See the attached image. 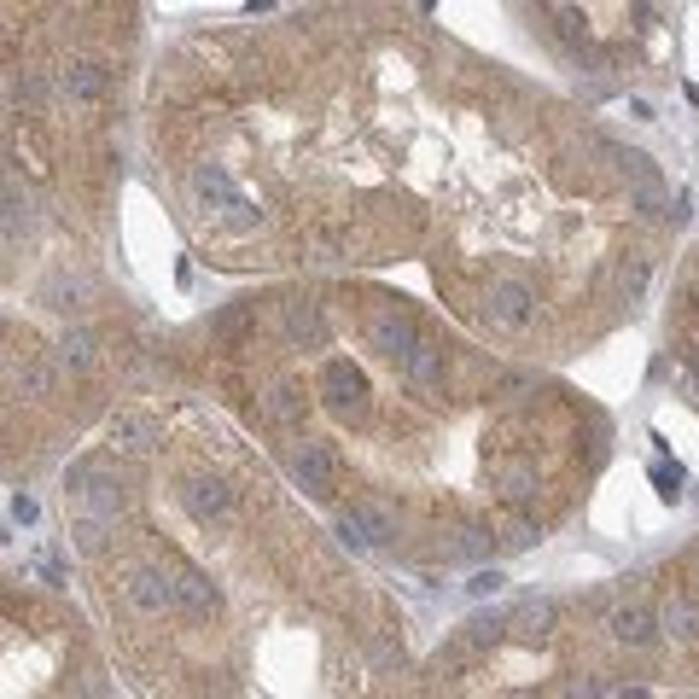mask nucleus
<instances>
[{
  "instance_id": "1",
  "label": "nucleus",
  "mask_w": 699,
  "mask_h": 699,
  "mask_svg": "<svg viewBox=\"0 0 699 699\" xmlns=\"http://www.w3.org/2000/svg\"><path fill=\"white\" fill-rule=\"evenodd\" d=\"M187 187H193V199H199L204 216H216L228 233H251L257 222H263V210L233 187V175L222 164H199L193 175H187Z\"/></svg>"
},
{
  "instance_id": "2",
  "label": "nucleus",
  "mask_w": 699,
  "mask_h": 699,
  "mask_svg": "<svg viewBox=\"0 0 699 699\" xmlns=\"http://www.w3.org/2000/svg\"><path fill=\"white\" fill-rule=\"evenodd\" d=\"M65 496H70V513H76V519L111 525L117 507H123V484H117V472L105 461H76L65 472Z\"/></svg>"
},
{
  "instance_id": "3",
  "label": "nucleus",
  "mask_w": 699,
  "mask_h": 699,
  "mask_svg": "<svg viewBox=\"0 0 699 699\" xmlns=\"http://www.w3.org/2000/svg\"><path fill=\"white\" fill-rule=\"evenodd\" d=\"M367 344H373L385 362H397L402 373H408L414 350H420V327H414V315H408V309L379 303V309H367Z\"/></svg>"
},
{
  "instance_id": "4",
  "label": "nucleus",
  "mask_w": 699,
  "mask_h": 699,
  "mask_svg": "<svg viewBox=\"0 0 699 699\" xmlns=\"http://www.w3.org/2000/svg\"><path fill=\"white\" fill-rule=\"evenodd\" d=\"M484 315H490V327H501V333H525L531 315H536V286L519 280V274H496L484 286Z\"/></svg>"
},
{
  "instance_id": "5",
  "label": "nucleus",
  "mask_w": 699,
  "mask_h": 699,
  "mask_svg": "<svg viewBox=\"0 0 699 699\" xmlns=\"http://www.w3.org/2000/svg\"><path fill=\"white\" fill-rule=\"evenodd\" d=\"M321 402L333 408L338 420L362 426V420H367V379H362V367L344 362V356H333V362L321 367Z\"/></svg>"
},
{
  "instance_id": "6",
  "label": "nucleus",
  "mask_w": 699,
  "mask_h": 699,
  "mask_svg": "<svg viewBox=\"0 0 699 699\" xmlns=\"http://www.w3.org/2000/svg\"><path fill=\"white\" fill-rule=\"evenodd\" d=\"M105 88H111V65L94 59V53H76V59L59 65V100L70 111H94L105 100Z\"/></svg>"
},
{
  "instance_id": "7",
  "label": "nucleus",
  "mask_w": 699,
  "mask_h": 699,
  "mask_svg": "<svg viewBox=\"0 0 699 699\" xmlns=\"http://www.w3.org/2000/svg\"><path fill=\"white\" fill-rule=\"evenodd\" d=\"M181 507L199 519L204 531H228V525H233V490L216 478V472H193V478H181Z\"/></svg>"
},
{
  "instance_id": "8",
  "label": "nucleus",
  "mask_w": 699,
  "mask_h": 699,
  "mask_svg": "<svg viewBox=\"0 0 699 699\" xmlns=\"http://www.w3.org/2000/svg\"><path fill=\"white\" fill-rule=\"evenodd\" d=\"M286 472L298 478V490H309V496H321V501L338 490V455L327 443H315V437H303V443L286 449Z\"/></svg>"
},
{
  "instance_id": "9",
  "label": "nucleus",
  "mask_w": 699,
  "mask_h": 699,
  "mask_svg": "<svg viewBox=\"0 0 699 699\" xmlns=\"http://www.w3.org/2000/svg\"><path fill=\"white\" fill-rule=\"evenodd\" d=\"M624 175H630V210H635V216L659 222V216H670V210H676V204H670V193H665V181H659V169H653V158L624 152Z\"/></svg>"
},
{
  "instance_id": "10",
  "label": "nucleus",
  "mask_w": 699,
  "mask_h": 699,
  "mask_svg": "<svg viewBox=\"0 0 699 699\" xmlns=\"http://www.w3.org/2000/svg\"><path fill=\"white\" fill-rule=\"evenodd\" d=\"M123 595H129V606H140V612H175V606H181L175 571H164V566H129Z\"/></svg>"
},
{
  "instance_id": "11",
  "label": "nucleus",
  "mask_w": 699,
  "mask_h": 699,
  "mask_svg": "<svg viewBox=\"0 0 699 699\" xmlns=\"http://www.w3.org/2000/svg\"><path fill=\"white\" fill-rule=\"evenodd\" d=\"M606 635H612L618 647L641 653V647H653V641H659V612H653V606H641V600H624V606H612V612H606Z\"/></svg>"
},
{
  "instance_id": "12",
  "label": "nucleus",
  "mask_w": 699,
  "mask_h": 699,
  "mask_svg": "<svg viewBox=\"0 0 699 699\" xmlns=\"http://www.w3.org/2000/svg\"><path fill=\"white\" fill-rule=\"evenodd\" d=\"M280 327H286V338H292L298 350H327V344H333V327H327L321 303H309V298L280 303Z\"/></svg>"
},
{
  "instance_id": "13",
  "label": "nucleus",
  "mask_w": 699,
  "mask_h": 699,
  "mask_svg": "<svg viewBox=\"0 0 699 699\" xmlns=\"http://www.w3.org/2000/svg\"><path fill=\"white\" fill-rule=\"evenodd\" d=\"M111 443H117V455H152L164 443V426L152 414H140V408H117L111 414Z\"/></svg>"
},
{
  "instance_id": "14",
  "label": "nucleus",
  "mask_w": 699,
  "mask_h": 699,
  "mask_svg": "<svg viewBox=\"0 0 699 699\" xmlns=\"http://www.w3.org/2000/svg\"><path fill=\"white\" fill-rule=\"evenodd\" d=\"M175 595H181V612H187V618H210V612L222 606L216 583H210L204 571H193V566H181V571H175Z\"/></svg>"
},
{
  "instance_id": "15",
  "label": "nucleus",
  "mask_w": 699,
  "mask_h": 699,
  "mask_svg": "<svg viewBox=\"0 0 699 699\" xmlns=\"http://www.w3.org/2000/svg\"><path fill=\"white\" fill-rule=\"evenodd\" d=\"M490 484H496V496L507 501V507H531V496H536V466L531 461H501L496 472H490Z\"/></svg>"
},
{
  "instance_id": "16",
  "label": "nucleus",
  "mask_w": 699,
  "mask_h": 699,
  "mask_svg": "<svg viewBox=\"0 0 699 699\" xmlns=\"http://www.w3.org/2000/svg\"><path fill=\"white\" fill-rule=\"evenodd\" d=\"M53 362L70 367V373H88V367L100 362V338L88 333V327H70V333L53 344Z\"/></svg>"
},
{
  "instance_id": "17",
  "label": "nucleus",
  "mask_w": 699,
  "mask_h": 699,
  "mask_svg": "<svg viewBox=\"0 0 699 699\" xmlns=\"http://www.w3.org/2000/svg\"><path fill=\"white\" fill-rule=\"evenodd\" d=\"M659 635H670V641H694V635H699L694 595H670L665 606H659Z\"/></svg>"
},
{
  "instance_id": "18",
  "label": "nucleus",
  "mask_w": 699,
  "mask_h": 699,
  "mask_svg": "<svg viewBox=\"0 0 699 699\" xmlns=\"http://www.w3.org/2000/svg\"><path fill=\"white\" fill-rule=\"evenodd\" d=\"M53 379H59V373H53V362H41V356H30L24 367H6V391H12V397H47Z\"/></svg>"
},
{
  "instance_id": "19",
  "label": "nucleus",
  "mask_w": 699,
  "mask_h": 699,
  "mask_svg": "<svg viewBox=\"0 0 699 699\" xmlns=\"http://www.w3.org/2000/svg\"><path fill=\"white\" fill-rule=\"evenodd\" d=\"M82 298H88V280L70 274V268H53V274L41 280V303H47V309H76Z\"/></svg>"
},
{
  "instance_id": "20",
  "label": "nucleus",
  "mask_w": 699,
  "mask_h": 699,
  "mask_svg": "<svg viewBox=\"0 0 699 699\" xmlns=\"http://www.w3.org/2000/svg\"><path fill=\"white\" fill-rule=\"evenodd\" d=\"M408 385H414V391H437V385H443V344H437V338H420V350H414V362H408Z\"/></svg>"
},
{
  "instance_id": "21",
  "label": "nucleus",
  "mask_w": 699,
  "mask_h": 699,
  "mask_svg": "<svg viewBox=\"0 0 699 699\" xmlns=\"http://www.w3.org/2000/svg\"><path fill=\"white\" fill-rule=\"evenodd\" d=\"M303 408H309V397H303L298 379H280V385L268 391V420H280V426H298Z\"/></svg>"
},
{
  "instance_id": "22",
  "label": "nucleus",
  "mask_w": 699,
  "mask_h": 699,
  "mask_svg": "<svg viewBox=\"0 0 699 699\" xmlns=\"http://www.w3.org/2000/svg\"><path fill=\"white\" fill-rule=\"evenodd\" d=\"M6 100H12V111H18V100L24 105H47V70H12V82H6Z\"/></svg>"
},
{
  "instance_id": "23",
  "label": "nucleus",
  "mask_w": 699,
  "mask_h": 699,
  "mask_svg": "<svg viewBox=\"0 0 699 699\" xmlns=\"http://www.w3.org/2000/svg\"><path fill=\"white\" fill-rule=\"evenodd\" d=\"M356 513H362V531H367V542H373V548H385V542H397V513H391L385 501H362Z\"/></svg>"
},
{
  "instance_id": "24",
  "label": "nucleus",
  "mask_w": 699,
  "mask_h": 699,
  "mask_svg": "<svg viewBox=\"0 0 699 699\" xmlns=\"http://www.w3.org/2000/svg\"><path fill=\"white\" fill-rule=\"evenodd\" d=\"M647 280H653V263L647 257H624L618 263V303H641Z\"/></svg>"
},
{
  "instance_id": "25",
  "label": "nucleus",
  "mask_w": 699,
  "mask_h": 699,
  "mask_svg": "<svg viewBox=\"0 0 699 699\" xmlns=\"http://www.w3.org/2000/svg\"><path fill=\"white\" fill-rule=\"evenodd\" d=\"M105 536H111V525H100V519H76V513H70V542H76V554H105Z\"/></svg>"
},
{
  "instance_id": "26",
  "label": "nucleus",
  "mask_w": 699,
  "mask_h": 699,
  "mask_svg": "<svg viewBox=\"0 0 699 699\" xmlns=\"http://www.w3.org/2000/svg\"><path fill=\"white\" fill-rule=\"evenodd\" d=\"M30 233V204L18 199V187H6V245L18 251V239Z\"/></svg>"
},
{
  "instance_id": "27",
  "label": "nucleus",
  "mask_w": 699,
  "mask_h": 699,
  "mask_svg": "<svg viewBox=\"0 0 699 699\" xmlns=\"http://www.w3.org/2000/svg\"><path fill=\"white\" fill-rule=\"evenodd\" d=\"M338 542L350 548V554H367L373 542H367V531H362V513L350 507V513H338Z\"/></svg>"
},
{
  "instance_id": "28",
  "label": "nucleus",
  "mask_w": 699,
  "mask_h": 699,
  "mask_svg": "<svg viewBox=\"0 0 699 699\" xmlns=\"http://www.w3.org/2000/svg\"><path fill=\"white\" fill-rule=\"evenodd\" d=\"M548 624H554V600H531L519 612V635H548Z\"/></svg>"
},
{
  "instance_id": "29",
  "label": "nucleus",
  "mask_w": 699,
  "mask_h": 699,
  "mask_svg": "<svg viewBox=\"0 0 699 699\" xmlns=\"http://www.w3.org/2000/svg\"><path fill=\"white\" fill-rule=\"evenodd\" d=\"M501 630H507V618H472L466 624V647H496Z\"/></svg>"
},
{
  "instance_id": "30",
  "label": "nucleus",
  "mask_w": 699,
  "mask_h": 699,
  "mask_svg": "<svg viewBox=\"0 0 699 699\" xmlns=\"http://www.w3.org/2000/svg\"><path fill=\"white\" fill-rule=\"evenodd\" d=\"M501 583H507V577H501L496 566H490V571H472V577H466V595H472V600H490V595H501Z\"/></svg>"
},
{
  "instance_id": "31",
  "label": "nucleus",
  "mask_w": 699,
  "mask_h": 699,
  "mask_svg": "<svg viewBox=\"0 0 699 699\" xmlns=\"http://www.w3.org/2000/svg\"><path fill=\"white\" fill-rule=\"evenodd\" d=\"M6 513H12V525H35V519H41V501H35L30 490H12Z\"/></svg>"
},
{
  "instance_id": "32",
  "label": "nucleus",
  "mask_w": 699,
  "mask_h": 699,
  "mask_svg": "<svg viewBox=\"0 0 699 699\" xmlns=\"http://www.w3.org/2000/svg\"><path fill=\"white\" fill-rule=\"evenodd\" d=\"M501 542H507L513 554H525V548H536V542H542V525H531V519H519V525H513V531L501 536Z\"/></svg>"
},
{
  "instance_id": "33",
  "label": "nucleus",
  "mask_w": 699,
  "mask_h": 699,
  "mask_svg": "<svg viewBox=\"0 0 699 699\" xmlns=\"http://www.w3.org/2000/svg\"><path fill=\"white\" fill-rule=\"evenodd\" d=\"M606 688H600V676H566V688H560V699H600Z\"/></svg>"
},
{
  "instance_id": "34",
  "label": "nucleus",
  "mask_w": 699,
  "mask_h": 699,
  "mask_svg": "<svg viewBox=\"0 0 699 699\" xmlns=\"http://www.w3.org/2000/svg\"><path fill=\"white\" fill-rule=\"evenodd\" d=\"M70 699H111V694H105V676H100V670L76 676V682H70Z\"/></svg>"
},
{
  "instance_id": "35",
  "label": "nucleus",
  "mask_w": 699,
  "mask_h": 699,
  "mask_svg": "<svg viewBox=\"0 0 699 699\" xmlns=\"http://www.w3.org/2000/svg\"><path fill=\"white\" fill-rule=\"evenodd\" d=\"M630 117H635V123H653V100H641V94H635V100H630Z\"/></svg>"
},
{
  "instance_id": "36",
  "label": "nucleus",
  "mask_w": 699,
  "mask_h": 699,
  "mask_svg": "<svg viewBox=\"0 0 699 699\" xmlns=\"http://www.w3.org/2000/svg\"><path fill=\"white\" fill-rule=\"evenodd\" d=\"M618 699H647V688H624V694H618Z\"/></svg>"
},
{
  "instance_id": "37",
  "label": "nucleus",
  "mask_w": 699,
  "mask_h": 699,
  "mask_svg": "<svg viewBox=\"0 0 699 699\" xmlns=\"http://www.w3.org/2000/svg\"><path fill=\"white\" fill-rule=\"evenodd\" d=\"M694 577H699V560H694Z\"/></svg>"
},
{
  "instance_id": "38",
  "label": "nucleus",
  "mask_w": 699,
  "mask_h": 699,
  "mask_svg": "<svg viewBox=\"0 0 699 699\" xmlns=\"http://www.w3.org/2000/svg\"><path fill=\"white\" fill-rule=\"evenodd\" d=\"M694 385H699V373H694Z\"/></svg>"
},
{
  "instance_id": "39",
  "label": "nucleus",
  "mask_w": 699,
  "mask_h": 699,
  "mask_svg": "<svg viewBox=\"0 0 699 699\" xmlns=\"http://www.w3.org/2000/svg\"><path fill=\"white\" fill-rule=\"evenodd\" d=\"M519 699H525V694H519Z\"/></svg>"
}]
</instances>
